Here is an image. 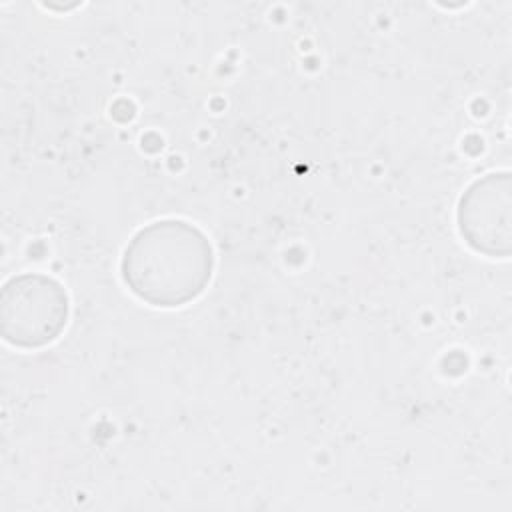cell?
Here are the masks:
<instances>
[{
  "label": "cell",
  "instance_id": "1",
  "mask_svg": "<svg viewBox=\"0 0 512 512\" xmlns=\"http://www.w3.org/2000/svg\"><path fill=\"white\" fill-rule=\"evenodd\" d=\"M214 248L202 228L180 218L142 226L126 244L120 276L126 288L154 308L198 300L214 274Z\"/></svg>",
  "mask_w": 512,
  "mask_h": 512
},
{
  "label": "cell",
  "instance_id": "2",
  "mask_svg": "<svg viewBox=\"0 0 512 512\" xmlns=\"http://www.w3.org/2000/svg\"><path fill=\"white\" fill-rule=\"evenodd\" d=\"M66 288L42 272L8 278L0 292V336L6 344L36 350L60 338L68 324Z\"/></svg>",
  "mask_w": 512,
  "mask_h": 512
},
{
  "label": "cell",
  "instance_id": "3",
  "mask_svg": "<svg viewBox=\"0 0 512 512\" xmlns=\"http://www.w3.org/2000/svg\"><path fill=\"white\" fill-rule=\"evenodd\" d=\"M456 224L462 240L488 258L512 252V176L508 170L476 178L460 196Z\"/></svg>",
  "mask_w": 512,
  "mask_h": 512
}]
</instances>
